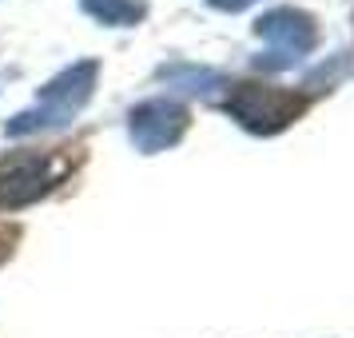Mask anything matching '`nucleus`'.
Instances as JSON below:
<instances>
[{"mask_svg": "<svg viewBox=\"0 0 354 338\" xmlns=\"http://www.w3.org/2000/svg\"><path fill=\"white\" fill-rule=\"evenodd\" d=\"M96 76H100V64H96V60H80V64L64 68L56 80H48L44 88H40L36 108H28V112H17L12 120H8V135H28V131L60 128V124H68V120H72V115L80 112L88 100H92Z\"/></svg>", "mask_w": 354, "mask_h": 338, "instance_id": "obj_1", "label": "nucleus"}, {"mask_svg": "<svg viewBox=\"0 0 354 338\" xmlns=\"http://www.w3.org/2000/svg\"><path fill=\"white\" fill-rule=\"evenodd\" d=\"M223 108L231 112V120H239L247 131L255 135H274L306 112V96L290 92V88H271V84H235L227 92Z\"/></svg>", "mask_w": 354, "mask_h": 338, "instance_id": "obj_2", "label": "nucleus"}, {"mask_svg": "<svg viewBox=\"0 0 354 338\" xmlns=\"http://www.w3.org/2000/svg\"><path fill=\"white\" fill-rule=\"evenodd\" d=\"M255 36L271 44V52L259 56L255 68L279 72V68H295L306 52L315 48L319 28H315V20L306 17V12H299V8H274V12L255 20Z\"/></svg>", "mask_w": 354, "mask_h": 338, "instance_id": "obj_3", "label": "nucleus"}, {"mask_svg": "<svg viewBox=\"0 0 354 338\" xmlns=\"http://www.w3.org/2000/svg\"><path fill=\"white\" fill-rule=\"evenodd\" d=\"M192 124V115L183 104L176 100H144L128 112V131H131V144L140 147L144 156H156L163 147H171L183 140V131Z\"/></svg>", "mask_w": 354, "mask_h": 338, "instance_id": "obj_4", "label": "nucleus"}, {"mask_svg": "<svg viewBox=\"0 0 354 338\" xmlns=\"http://www.w3.org/2000/svg\"><path fill=\"white\" fill-rule=\"evenodd\" d=\"M60 179V163L40 151H20L0 160V207H24Z\"/></svg>", "mask_w": 354, "mask_h": 338, "instance_id": "obj_5", "label": "nucleus"}, {"mask_svg": "<svg viewBox=\"0 0 354 338\" xmlns=\"http://www.w3.org/2000/svg\"><path fill=\"white\" fill-rule=\"evenodd\" d=\"M84 12L96 17L100 24H112V28H128L136 20H144V0H80Z\"/></svg>", "mask_w": 354, "mask_h": 338, "instance_id": "obj_6", "label": "nucleus"}, {"mask_svg": "<svg viewBox=\"0 0 354 338\" xmlns=\"http://www.w3.org/2000/svg\"><path fill=\"white\" fill-rule=\"evenodd\" d=\"M211 8H219V12H243V8H251L255 0H207Z\"/></svg>", "mask_w": 354, "mask_h": 338, "instance_id": "obj_7", "label": "nucleus"}]
</instances>
